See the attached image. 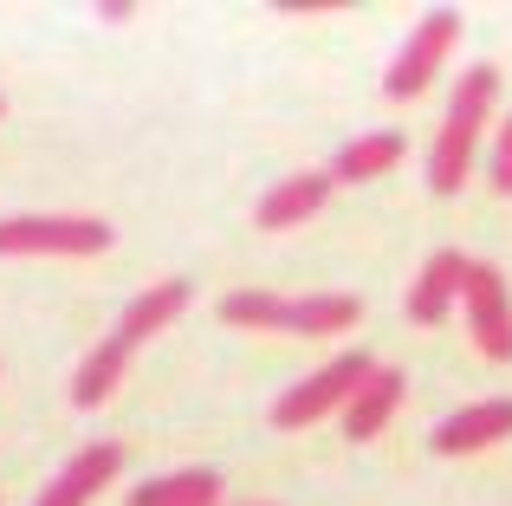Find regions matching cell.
Instances as JSON below:
<instances>
[{
  "label": "cell",
  "mask_w": 512,
  "mask_h": 506,
  "mask_svg": "<svg viewBox=\"0 0 512 506\" xmlns=\"http://www.w3.org/2000/svg\"><path fill=\"white\" fill-rule=\"evenodd\" d=\"M454 39H461V13H454V7H435V13H422V20H415V33H409V46H402V52H396V65H389L383 91H389L396 104L422 98V91L435 85V72L448 65Z\"/></svg>",
  "instance_id": "cell-5"
},
{
  "label": "cell",
  "mask_w": 512,
  "mask_h": 506,
  "mask_svg": "<svg viewBox=\"0 0 512 506\" xmlns=\"http://www.w3.org/2000/svg\"><path fill=\"white\" fill-rule=\"evenodd\" d=\"M0 117H7V98H0Z\"/></svg>",
  "instance_id": "cell-17"
},
{
  "label": "cell",
  "mask_w": 512,
  "mask_h": 506,
  "mask_svg": "<svg viewBox=\"0 0 512 506\" xmlns=\"http://www.w3.org/2000/svg\"><path fill=\"white\" fill-rule=\"evenodd\" d=\"M370 370H376V357H370V351H344V357H331L325 370L299 377L286 396H279V403H273V422H279V429H312L318 416L344 409L350 396L370 383Z\"/></svg>",
  "instance_id": "cell-3"
},
{
  "label": "cell",
  "mask_w": 512,
  "mask_h": 506,
  "mask_svg": "<svg viewBox=\"0 0 512 506\" xmlns=\"http://www.w3.org/2000/svg\"><path fill=\"white\" fill-rule=\"evenodd\" d=\"M493 189H500V195H512V117H506L500 143H493Z\"/></svg>",
  "instance_id": "cell-16"
},
{
  "label": "cell",
  "mask_w": 512,
  "mask_h": 506,
  "mask_svg": "<svg viewBox=\"0 0 512 506\" xmlns=\"http://www.w3.org/2000/svg\"><path fill=\"white\" fill-rule=\"evenodd\" d=\"M117 234L98 215H7L0 221V253H104Z\"/></svg>",
  "instance_id": "cell-4"
},
{
  "label": "cell",
  "mask_w": 512,
  "mask_h": 506,
  "mask_svg": "<svg viewBox=\"0 0 512 506\" xmlns=\"http://www.w3.org/2000/svg\"><path fill=\"white\" fill-rule=\"evenodd\" d=\"M124 364H130V351H124L117 338H104L98 351H91L85 364H78V377H72V403H78V409H98L104 396H111L117 383H124Z\"/></svg>",
  "instance_id": "cell-15"
},
{
  "label": "cell",
  "mask_w": 512,
  "mask_h": 506,
  "mask_svg": "<svg viewBox=\"0 0 512 506\" xmlns=\"http://www.w3.org/2000/svg\"><path fill=\"white\" fill-rule=\"evenodd\" d=\"M402 390H409V383H402V370L396 364H376L370 383H363V390L344 403V435H350V442H376V435L389 429V416L402 409Z\"/></svg>",
  "instance_id": "cell-12"
},
{
  "label": "cell",
  "mask_w": 512,
  "mask_h": 506,
  "mask_svg": "<svg viewBox=\"0 0 512 506\" xmlns=\"http://www.w3.org/2000/svg\"><path fill=\"white\" fill-rule=\"evenodd\" d=\"M461 273H467V253H454V247L428 253V266L415 273L409 299H402L409 325H441V318H448L454 305H461Z\"/></svg>",
  "instance_id": "cell-8"
},
{
  "label": "cell",
  "mask_w": 512,
  "mask_h": 506,
  "mask_svg": "<svg viewBox=\"0 0 512 506\" xmlns=\"http://www.w3.org/2000/svg\"><path fill=\"white\" fill-rule=\"evenodd\" d=\"M130 506H221V474L182 468V474H163V481H143Z\"/></svg>",
  "instance_id": "cell-14"
},
{
  "label": "cell",
  "mask_w": 512,
  "mask_h": 506,
  "mask_svg": "<svg viewBox=\"0 0 512 506\" xmlns=\"http://www.w3.org/2000/svg\"><path fill=\"white\" fill-rule=\"evenodd\" d=\"M402 130H363V137H350L338 156H331V182H370V176H383V169H396L402 163Z\"/></svg>",
  "instance_id": "cell-13"
},
{
  "label": "cell",
  "mask_w": 512,
  "mask_h": 506,
  "mask_svg": "<svg viewBox=\"0 0 512 506\" xmlns=\"http://www.w3.org/2000/svg\"><path fill=\"white\" fill-rule=\"evenodd\" d=\"M117 468H124V448H117V442H91V448H78V455L65 461L59 481H52L33 506H91Z\"/></svg>",
  "instance_id": "cell-9"
},
{
  "label": "cell",
  "mask_w": 512,
  "mask_h": 506,
  "mask_svg": "<svg viewBox=\"0 0 512 506\" xmlns=\"http://www.w3.org/2000/svg\"><path fill=\"white\" fill-rule=\"evenodd\" d=\"M461 305H467V331H474L480 357L512 364V292H506V273L493 260H467Z\"/></svg>",
  "instance_id": "cell-6"
},
{
  "label": "cell",
  "mask_w": 512,
  "mask_h": 506,
  "mask_svg": "<svg viewBox=\"0 0 512 506\" xmlns=\"http://www.w3.org/2000/svg\"><path fill=\"white\" fill-rule=\"evenodd\" d=\"M227 325L247 331H299V338H325L363 318V305L350 292H312V299H286V292H227L221 299Z\"/></svg>",
  "instance_id": "cell-2"
},
{
  "label": "cell",
  "mask_w": 512,
  "mask_h": 506,
  "mask_svg": "<svg viewBox=\"0 0 512 506\" xmlns=\"http://www.w3.org/2000/svg\"><path fill=\"white\" fill-rule=\"evenodd\" d=\"M331 169H305V176H286V182H273V189L260 195V208H253V221H260L266 234H286V228H299V221H312L318 208L331 202Z\"/></svg>",
  "instance_id": "cell-7"
},
{
  "label": "cell",
  "mask_w": 512,
  "mask_h": 506,
  "mask_svg": "<svg viewBox=\"0 0 512 506\" xmlns=\"http://www.w3.org/2000/svg\"><path fill=\"white\" fill-rule=\"evenodd\" d=\"M182 305H188V279H156V286H143L137 299L124 305V318H117L111 338L124 344V351H137V344H150L163 325L182 318Z\"/></svg>",
  "instance_id": "cell-11"
},
{
  "label": "cell",
  "mask_w": 512,
  "mask_h": 506,
  "mask_svg": "<svg viewBox=\"0 0 512 506\" xmlns=\"http://www.w3.org/2000/svg\"><path fill=\"white\" fill-rule=\"evenodd\" d=\"M493 98H500V72H493V65H467L454 98H448V117H441V130H435V150H428V189L435 195L467 189V163H474V150H480Z\"/></svg>",
  "instance_id": "cell-1"
},
{
  "label": "cell",
  "mask_w": 512,
  "mask_h": 506,
  "mask_svg": "<svg viewBox=\"0 0 512 506\" xmlns=\"http://www.w3.org/2000/svg\"><path fill=\"white\" fill-rule=\"evenodd\" d=\"M512 435V396H493V403L454 409L448 422L435 429V455H480V448L506 442Z\"/></svg>",
  "instance_id": "cell-10"
}]
</instances>
